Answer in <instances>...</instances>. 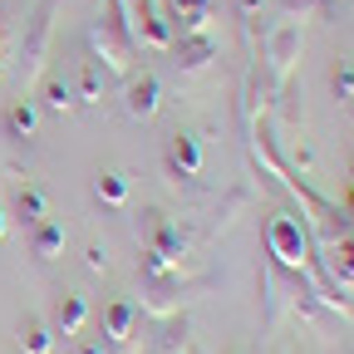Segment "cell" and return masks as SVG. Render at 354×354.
Masks as SVG:
<instances>
[{"mask_svg": "<svg viewBox=\"0 0 354 354\" xmlns=\"http://www.w3.org/2000/svg\"><path fill=\"white\" fill-rule=\"evenodd\" d=\"M266 256H271L281 271L305 276L310 271V236H305V221L295 212H276L266 221Z\"/></svg>", "mask_w": 354, "mask_h": 354, "instance_id": "6da1fadb", "label": "cell"}, {"mask_svg": "<svg viewBox=\"0 0 354 354\" xmlns=\"http://www.w3.org/2000/svg\"><path fill=\"white\" fill-rule=\"evenodd\" d=\"M55 10H59V0H39L35 20L25 30V44H20V79H25V88L44 79V59H50V39H55Z\"/></svg>", "mask_w": 354, "mask_h": 354, "instance_id": "7a4b0ae2", "label": "cell"}, {"mask_svg": "<svg viewBox=\"0 0 354 354\" xmlns=\"http://www.w3.org/2000/svg\"><path fill=\"white\" fill-rule=\"evenodd\" d=\"M94 50H99V59L94 64H109L113 74H128V64H133V35H128V25L118 20V6L109 0V15L94 25Z\"/></svg>", "mask_w": 354, "mask_h": 354, "instance_id": "3957f363", "label": "cell"}, {"mask_svg": "<svg viewBox=\"0 0 354 354\" xmlns=\"http://www.w3.org/2000/svg\"><path fill=\"white\" fill-rule=\"evenodd\" d=\"M300 59V25H276L271 30V39H266V69H271V84L281 88L286 84V74H290V64Z\"/></svg>", "mask_w": 354, "mask_h": 354, "instance_id": "277c9868", "label": "cell"}, {"mask_svg": "<svg viewBox=\"0 0 354 354\" xmlns=\"http://www.w3.org/2000/svg\"><path fill=\"white\" fill-rule=\"evenodd\" d=\"M167 172L172 177H197L202 172V143H197V133H172V138H167Z\"/></svg>", "mask_w": 354, "mask_h": 354, "instance_id": "5b68a950", "label": "cell"}, {"mask_svg": "<svg viewBox=\"0 0 354 354\" xmlns=\"http://www.w3.org/2000/svg\"><path fill=\"white\" fill-rule=\"evenodd\" d=\"M84 325H88V300H84L79 290L59 295V305H55V320H50V330H55V335H64V339H74V335H79Z\"/></svg>", "mask_w": 354, "mask_h": 354, "instance_id": "8992f818", "label": "cell"}, {"mask_svg": "<svg viewBox=\"0 0 354 354\" xmlns=\"http://www.w3.org/2000/svg\"><path fill=\"white\" fill-rule=\"evenodd\" d=\"M158 104H162V84L153 74H133L128 79V113L133 118H153Z\"/></svg>", "mask_w": 354, "mask_h": 354, "instance_id": "52a82bcc", "label": "cell"}, {"mask_svg": "<svg viewBox=\"0 0 354 354\" xmlns=\"http://www.w3.org/2000/svg\"><path fill=\"white\" fill-rule=\"evenodd\" d=\"M172 25L183 35H207L212 30V0H167Z\"/></svg>", "mask_w": 354, "mask_h": 354, "instance_id": "ba28073f", "label": "cell"}, {"mask_svg": "<svg viewBox=\"0 0 354 354\" xmlns=\"http://www.w3.org/2000/svg\"><path fill=\"white\" fill-rule=\"evenodd\" d=\"M325 266H330V276L339 281V290L354 286V236L349 232L335 236V241H325Z\"/></svg>", "mask_w": 354, "mask_h": 354, "instance_id": "9c48e42d", "label": "cell"}, {"mask_svg": "<svg viewBox=\"0 0 354 354\" xmlns=\"http://www.w3.org/2000/svg\"><path fill=\"white\" fill-rule=\"evenodd\" d=\"M133 320H138V305H133V300H113L104 310V339L109 344H128L133 339Z\"/></svg>", "mask_w": 354, "mask_h": 354, "instance_id": "30bf717a", "label": "cell"}, {"mask_svg": "<svg viewBox=\"0 0 354 354\" xmlns=\"http://www.w3.org/2000/svg\"><path fill=\"white\" fill-rule=\"evenodd\" d=\"M177 55H183V59H177L183 69H207V64L216 59V39H212V35H183Z\"/></svg>", "mask_w": 354, "mask_h": 354, "instance_id": "8fae6325", "label": "cell"}, {"mask_svg": "<svg viewBox=\"0 0 354 354\" xmlns=\"http://www.w3.org/2000/svg\"><path fill=\"white\" fill-rule=\"evenodd\" d=\"M15 216L25 221V227H39V221H50V197H44L39 187L25 183V187L15 192Z\"/></svg>", "mask_w": 354, "mask_h": 354, "instance_id": "7c38bea8", "label": "cell"}, {"mask_svg": "<svg viewBox=\"0 0 354 354\" xmlns=\"http://www.w3.org/2000/svg\"><path fill=\"white\" fill-rule=\"evenodd\" d=\"M6 128H10V138H35V128H39V113H35V104L20 94L10 109H6Z\"/></svg>", "mask_w": 354, "mask_h": 354, "instance_id": "4fadbf2b", "label": "cell"}, {"mask_svg": "<svg viewBox=\"0 0 354 354\" xmlns=\"http://www.w3.org/2000/svg\"><path fill=\"white\" fill-rule=\"evenodd\" d=\"M20 349H25V354H55V330L30 315V320L20 325Z\"/></svg>", "mask_w": 354, "mask_h": 354, "instance_id": "5bb4252c", "label": "cell"}, {"mask_svg": "<svg viewBox=\"0 0 354 354\" xmlns=\"http://www.w3.org/2000/svg\"><path fill=\"white\" fill-rule=\"evenodd\" d=\"M94 197L109 207H128V177L123 172H99L94 177Z\"/></svg>", "mask_w": 354, "mask_h": 354, "instance_id": "9a60e30c", "label": "cell"}, {"mask_svg": "<svg viewBox=\"0 0 354 354\" xmlns=\"http://www.w3.org/2000/svg\"><path fill=\"white\" fill-rule=\"evenodd\" d=\"M30 246H35V256H39V261H55V256L64 251V227H55V221H39Z\"/></svg>", "mask_w": 354, "mask_h": 354, "instance_id": "2e32d148", "label": "cell"}, {"mask_svg": "<svg viewBox=\"0 0 354 354\" xmlns=\"http://www.w3.org/2000/svg\"><path fill=\"white\" fill-rule=\"evenodd\" d=\"M104 99V64L84 59L79 64V104H99Z\"/></svg>", "mask_w": 354, "mask_h": 354, "instance_id": "e0dca14e", "label": "cell"}, {"mask_svg": "<svg viewBox=\"0 0 354 354\" xmlns=\"http://www.w3.org/2000/svg\"><path fill=\"white\" fill-rule=\"evenodd\" d=\"M44 104H50L55 113H69L74 109V88L64 79H44Z\"/></svg>", "mask_w": 354, "mask_h": 354, "instance_id": "ac0fdd59", "label": "cell"}, {"mask_svg": "<svg viewBox=\"0 0 354 354\" xmlns=\"http://www.w3.org/2000/svg\"><path fill=\"white\" fill-rule=\"evenodd\" d=\"M335 94L344 104H354V59H339L335 64Z\"/></svg>", "mask_w": 354, "mask_h": 354, "instance_id": "d6986e66", "label": "cell"}, {"mask_svg": "<svg viewBox=\"0 0 354 354\" xmlns=\"http://www.w3.org/2000/svg\"><path fill=\"white\" fill-rule=\"evenodd\" d=\"M79 354H109V339H104V335H84Z\"/></svg>", "mask_w": 354, "mask_h": 354, "instance_id": "ffe728a7", "label": "cell"}, {"mask_svg": "<svg viewBox=\"0 0 354 354\" xmlns=\"http://www.w3.org/2000/svg\"><path fill=\"white\" fill-rule=\"evenodd\" d=\"M88 271H109V251L104 246H88Z\"/></svg>", "mask_w": 354, "mask_h": 354, "instance_id": "44dd1931", "label": "cell"}, {"mask_svg": "<svg viewBox=\"0 0 354 354\" xmlns=\"http://www.w3.org/2000/svg\"><path fill=\"white\" fill-rule=\"evenodd\" d=\"M236 6H241V15H256V10L266 6V0H236Z\"/></svg>", "mask_w": 354, "mask_h": 354, "instance_id": "7402d4cb", "label": "cell"}, {"mask_svg": "<svg viewBox=\"0 0 354 354\" xmlns=\"http://www.w3.org/2000/svg\"><path fill=\"white\" fill-rule=\"evenodd\" d=\"M0 241H6V216H0Z\"/></svg>", "mask_w": 354, "mask_h": 354, "instance_id": "603a6c76", "label": "cell"}, {"mask_svg": "<svg viewBox=\"0 0 354 354\" xmlns=\"http://www.w3.org/2000/svg\"><path fill=\"white\" fill-rule=\"evenodd\" d=\"M0 69H6V44H0Z\"/></svg>", "mask_w": 354, "mask_h": 354, "instance_id": "cb8c5ba5", "label": "cell"}]
</instances>
